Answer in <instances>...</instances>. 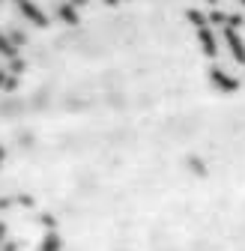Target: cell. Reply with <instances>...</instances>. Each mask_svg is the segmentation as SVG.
<instances>
[{
	"mask_svg": "<svg viewBox=\"0 0 245 251\" xmlns=\"http://www.w3.org/2000/svg\"><path fill=\"white\" fill-rule=\"evenodd\" d=\"M212 84H219L221 90H233V87H236V81H233V78H227L224 72H212Z\"/></svg>",
	"mask_w": 245,
	"mask_h": 251,
	"instance_id": "obj_1",
	"label": "cell"
}]
</instances>
